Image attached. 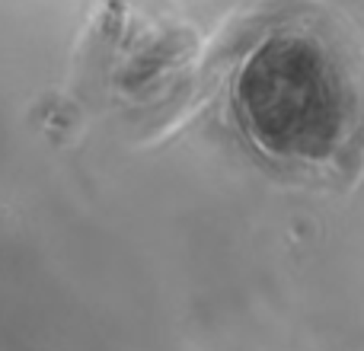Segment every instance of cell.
Masks as SVG:
<instances>
[{"label": "cell", "instance_id": "cell-1", "mask_svg": "<svg viewBox=\"0 0 364 351\" xmlns=\"http://www.w3.org/2000/svg\"><path fill=\"white\" fill-rule=\"evenodd\" d=\"M233 115L284 176L346 185L364 170V42L329 10L275 16L233 77Z\"/></svg>", "mask_w": 364, "mask_h": 351}]
</instances>
